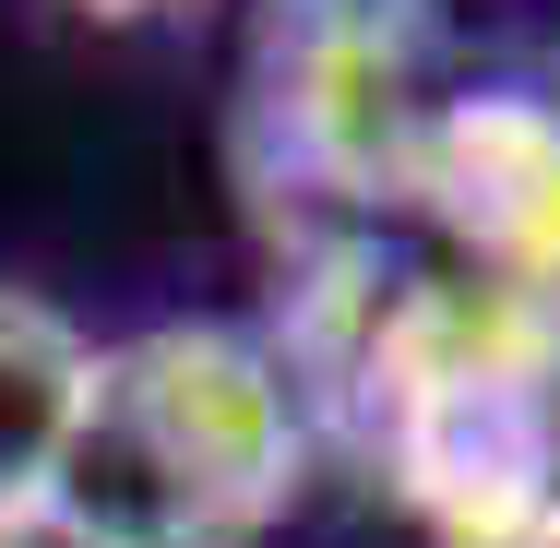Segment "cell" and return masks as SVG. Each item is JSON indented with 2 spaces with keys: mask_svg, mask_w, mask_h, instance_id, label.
<instances>
[{
  "mask_svg": "<svg viewBox=\"0 0 560 548\" xmlns=\"http://www.w3.org/2000/svg\"><path fill=\"white\" fill-rule=\"evenodd\" d=\"M311 406L262 323H143L96 346L48 501L108 548H262L311 489Z\"/></svg>",
  "mask_w": 560,
  "mask_h": 548,
  "instance_id": "1",
  "label": "cell"
},
{
  "mask_svg": "<svg viewBox=\"0 0 560 548\" xmlns=\"http://www.w3.org/2000/svg\"><path fill=\"white\" fill-rule=\"evenodd\" d=\"M442 0H250L238 36V191L262 250L418 226L430 131L465 96Z\"/></svg>",
  "mask_w": 560,
  "mask_h": 548,
  "instance_id": "2",
  "label": "cell"
},
{
  "mask_svg": "<svg viewBox=\"0 0 560 548\" xmlns=\"http://www.w3.org/2000/svg\"><path fill=\"white\" fill-rule=\"evenodd\" d=\"M418 238L465 275L560 311V96L549 84H465L418 167Z\"/></svg>",
  "mask_w": 560,
  "mask_h": 548,
  "instance_id": "3",
  "label": "cell"
},
{
  "mask_svg": "<svg viewBox=\"0 0 560 548\" xmlns=\"http://www.w3.org/2000/svg\"><path fill=\"white\" fill-rule=\"evenodd\" d=\"M96 346L60 299L36 287H0V501H48L60 453L84 430V394H96Z\"/></svg>",
  "mask_w": 560,
  "mask_h": 548,
  "instance_id": "4",
  "label": "cell"
},
{
  "mask_svg": "<svg viewBox=\"0 0 560 548\" xmlns=\"http://www.w3.org/2000/svg\"><path fill=\"white\" fill-rule=\"evenodd\" d=\"M0 548H108V537L72 525L60 501H0Z\"/></svg>",
  "mask_w": 560,
  "mask_h": 548,
  "instance_id": "5",
  "label": "cell"
},
{
  "mask_svg": "<svg viewBox=\"0 0 560 548\" xmlns=\"http://www.w3.org/2000/svg\"><path fill=\"white\" fill-rule=\"evenodd\" d=\"M60 12H84V24H167V12H191V0H60Z\"/></svg>",
  "mask_w": 560,
  "mask_h": 548,
  "instance_id": "6",
  "label": "cell"
}]
</instances>
